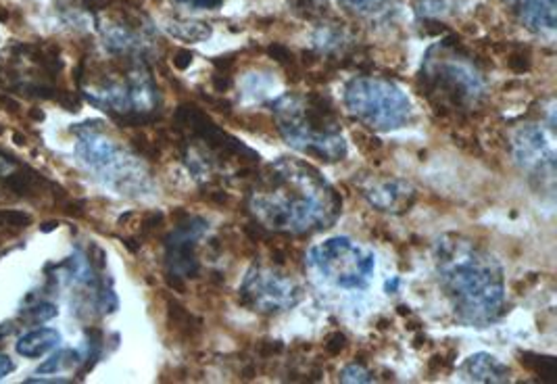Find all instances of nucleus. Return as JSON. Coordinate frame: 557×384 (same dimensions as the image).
Masks as SVG:
<instances>
[{
	"mask_svg": "<svg viewBox=\"0 0 557 384\" xmlns=\"http://www.w3.org/2000/svg\"><path fill=\"white\" fill-rule=\"evenodd\" d=\"M168 322L171 328H176V332L184 334L186 339H192V336L201 332V320H197L195 315L174 299L168 301Z\"/></svg>",
	"mask_w": 557,
	"mask_h": 384,
	"instance_id": "obj_12",
	"label": "nucleus"
},
{
	"mask_svg": "<svg viewBox=\"0 0 557 384\" xmlns=\"http://www.w3.org/2000/svg\"><path fill=\"white\" fill-rule=\"evenodd\" d=\"M456 0H416V13L422 19H437L453 13Z\"/></svg>",
	"mask_w": 557,
	"mask_h": 384,
	"instance_id": "obj_16",
	"label": "nucleus"
},
{
	"mask_svg": "<svg viewBox=\"0 0 557 384\" xmlns=\"http://www.w3.org/2000/svg\"><path fill=\"white\" fill-rule=\"evenodd\" d=\"M347 345H349V341H347L345 334H342V332H332L326 339L324 349H326L330 355H341L347 349Z\"/></svg>",
	"mask_w": 557,
	"mask_h": 384,
	"instance_id": "obj_22",
	"label": "nucleus"
},
{
	"mask_svg": "<svg viewBox=\"0 0 557 384\" xmlns=\"http://www.w3.org/2000/svg\"><path fill=\"white\" fill-rule=\"evenodd\" d=\"M278 128L288 144L324 161H341L347 155L345 140L339 134V115L326 94L284 96L276 105Z\"/></svg>",
	"mask_w": 557,
	"mask_h": 384,
	"instance_id": "obj_2",
	"label": "nucleus"
},
{
	"mask_svg": "<svg viewBox=\"0 0 557 384\" xmlns=\"http://www.w3.org/2000/svg\"><path fill=\"white\" fill-rule=\"evenodd\" d=\"M467 262L443 259V284L456 312L470 322L493 320L504 301L501 267L493 257L467 255Z\"/></svg>",
	"mask_w": 557,
	"mask_h": 384,
	"instance_id": "obj_3",
	"label": "nucleus"
},
{
	"mask_svg": "<svg viewBox=\"0 0 557 384\" xmlns=\"http://www.w3.org/2000/svg\"><path fill=\"white\" fill-rule=\"evenodd\" d=\"M520 363L526 370H531L533 374L541 376L543 380H553L557 374L555 360L545 358V355H534V353H520Z\"/></svg>",
	"mask_w": 557,
	"mask_h": 384,
	"instance_id": "obj_15",
	"label": "nucleus"
},
{
	"mask_svg": "<svg viewBox=\"0 0 557 384\" xmlns=\"http://www.w3.org/2000/svg\"><path fill=\"white\" fill-rule=\"evenodd\" d=\"M507 65H510L515 73L528 72V67H531V53L524 51V48H515L514 53H510V57H507Z\"/></svg>",
	"mask_w": 557,
	"mask_h": 384,
	"instance_id": "obj_18",
	"label": "nucleus"
},
{
	"mask_svg": "<svg viewBox=\"0 0 557 384\" xmlns=\"http://www.w3.org/2000/svg\"><path fill=\"white\" fill-rule=\"evenodd\" d=\"M171 36L186 40V43H201V40L211 36V27L205 22H188V19H180V22H171L168 25Z\"/></svg>",
	"mask_w": 557,
	"mask_h": 384,
	"instance_id": "obj_13",
	"label": "nucleus"
},
{
	"mask_svg": "<svg viewBox=\"0 0 557 384\" xmlns=\"http://www.w3.org/2000/svg\"><path fill=\"white\" fill-rule=\"evenodd\" d=\"M84 361V355L73 351V349H61L54 355H51L43 366L38 368V374H57V372H65V370H72L73 366H78V363Z\"/></svg>",
	"mask_w": 557,
	"mask_h": 384,
	"instance_id": "obj_14",
	"label": "nucleus"
},
{
	"mask_svg": "<svg viewBox=\"0 0 557 384\" xmlns=\"http://www.w3.org/2000/svg\"><path fill=\"white\" fill-rule=\"evenodd\" d=\"M205 230H207L205 219L186 214L176 224V230L165 240V264H168V283L171 288L184 291L182 280L197 276L198 264L195 246Z\"/></svg>",
	"mask_w": 557,
	"mask_h": 384,
	"instance_id": "obj_6",
	"label": "nucleus"
},
{
	"mask_svg": "<svg viewBox=\"0 0 557 384\" xmlns=\"http://www.w3.org/2000/svg\"><path fill=\"white\" fill-rule=\"evenodd\" d=\"M466 380L474 382H507L510 380V368H505L497 358L486 353H478L467 358L462 366Z\"/></svg>",
	"mask_w": 557,
	"mask_h": 384,
	"instance_id": "obj_9",
	"label": "nucleus"
},
{
	"mask_svg": "<svg viewBox=\"0 0 557 384\" xmlns=\"http://www.w3.org/2000/svg\"><path fill=\"white\" fill-rule=\"evenodd\" d=\"M267 54L276 61V63L284 65V67H297V61H294V54L288 51L286 46L282 44H272L270 48H267Z\"/></svg>",
	"mask_w": 557,
	"mask_h": 384,
	"instance_id": "obj_21",
	"label": "nucleus"
},
{
	"mask_svg": "<svg viewBox=\"0 0 557 384\" xmlns=\"http://www.w3.org/2000/svg\"><path fill=\"white\" fill-rule=\"evenodd\" d=\"M341 380L342 382H370V380H374V379H371V374L368 372V370H363L361 366H357V361H355V363H351V366H347L345 370H342Z\"/></svg>",
	"mask_w": 557,
	"mask_h": 384,
	"instance_id": "obj_20",
	"label": "nucleus"
},
{
	"mask_svg": "<svg viewBox=\"0 0 557 384\" xmlns=\"http://www.w3.org/2000/svg\"><path fill=\"white\" fill-rule=\"evenodd\" d=\"M61 72L63 59L57 44H13L0 53V91L57 101L70 111H80L75 92L59 86Z\"/></svg>",
	"mask_w": 557,
	"mask_h": 384,
	"instance_id": "obj_1",
	"label": "nucleus"
},
{
	"mask_svg": "<svg viewBox=\"0 0 557 384\" xmlns=\"http://www.w3.org/2000/svg\"><path fill=\"white\" fill-rule=\"evenodd\" d=\"M345 102L349 111L368 128L397 130L409 120V101L395 84L384 80H351Z\"/></svg>",
	"mask_w": 557,
	"mask_h": 384,
	"instance_id": "obj_4",
	"label": "nucleus"
},
{
	"mask_svg": "<svg viewBox=\"0 0 557 384\" xmlns=\"http://www.w3.org/2000/svg\"><path fill=\"white\" fill-rule=\"evenodd\" d=\"M13 370H15V363L9 358V355L0 353V380L5 379V376H9Z\"/></svg>",
	"mask_w": 557,
	"mask_h": 384,
	"instance_id": "obj_26",
	"label": "nucleus"
},
{
	"mask_svg": "<svg viewBox=\"0 0 557 384\" xmlns=\"http://www.w3.org/2000/svg\"><path fill=\"white\" fill-rule=\"evenodd\" d=\"M282 349H284V345L278 341H261L259 347H257V353L261 355V358H274V355L282 353Z\"/></svg>",
	"mask_w": 557,
	"mask_h": 384,
	"instance_id": "obj_23",
	"label": "nucleus"
},
{
	"mask_svg": "<svg viewBox=\"0 0 557 384\" xmlns=\"http://www.w3.org/2000/svg\"><path fill=\"white\" fill-rule=\"evenodd\" d=\"M312 259L328 280L342 288H366L374 270V257L347 238L315 246Z\"/></svg>",
	"mask_w": 557,
	"mask_h": 384,
	"instance_id": "obj_5",
	"label": "nucleus"
},
{
	"mask_svg": "<svg viewBox=\"0 0 557 384\" xmlns=\"http://www.w3.org/2000/svg\"><path fill=\"white\" fill-rule=\"evenodd\" d=\"M349 13H357V15H374L380 13L389 0H339Z\"/></svg>",
	"mask_w": 557,
	"mask_h": 384,
	"instance_id": "obj_17",
	"label": "nucleus"
},
{
	"mask_svg": "<svg viewBox=\"0 0 557 384\" xmlns=\"http://www.w3.org/2000/svg\"><path fill=\"white\" fill-rule=\"evenodd\" d=\"M30 118H32V120H36V121H43V120H44V113H43V111H32V113H30Z\"/></svg>",
	"mask_w": 557,
	"mask_h": 384,
	"instance_id": "obj_28",
	"label": "nucleus"
},
{
	"mask_svg": "<svg viewBox=\"0 0 557 384\" xmlns=\"http://www.w3.org/2000/svg\"><path fill=\"white\" fill-rule=\"evenodd\" d=\"M11 332H13L11 322H5V324H0V341H5Z\"/></svg>",
	"mask_w": 557,
	"mask_h": 384,
	"instance_id": "obj_27",
	"label": "nucleus"
},
{
	"mask_svg": "<svg viewBox=\"0 0 557 384\" xmlns=\"http://www.w3.org/2000/svg\"><path fill=\"white\" fill-rule=\"evenodd\" d=\"M192 63V54H190V51H176L174 53V65L178 67V70H186V67H188Z\"/></svg>",
	"mask_w": 557,
	"mask_h": 384,
	"instance_id": "obj_25",
	"label": "nucleus"
},
{
	"mask_svg": "<svg viewBox=\"0 0 557 384\" xmlns=\"http://www.w3.org/2000/svg\"><path fill=\"white\" fill-rule=\"evenodd\" d=\"M61 342V334L54 331V328H36V331H30L24 334L22 339L17 341V353L22 358H43V355L51 353L53 349H57Z\"/></svg>",
	"mask_w": 557,
	"mask_h": 384,
	"instance_id": "obj_10",
	"label": "nucleus"
},
{
	"mask_svg": "<svg viewBox=\"0 0 557 384\" xmlns=\"http://www.w3.org/2000/svg\"><path fill=\"white\" fill-rule=\"evenodd\" d=\"M178 3L195 6V9H217L224 0H178Z\"/></svg>",
	"mask_w": 557,
	"mask_h": 384,
	"instance_id": "obj_24",
	"label": "nucleus"
},
{
	"mask_svg": "<svg viewBox=\"0 0 557 384\" xmlns=\"http://www.w3.org/2000/svg\"><path fill=\"white\" fill-rule=\"evenodd\" d=\"M123 3H126V5H132V6H140V5H142V0H123Z\"/></svg>",
	"mask_w": 557,
	"mask_h": 384,
	"instance_id": "obj_29",
	"label": "nucleus"
},
{
	"mask_svg": "<svg viewBox=\"0 0 557 384\" xmlns=\"http://www.w3.org/2000/svg\"><path fill=\"white\" fill-rule=\"evenodd\" d=\"M505 3L534 32L555 27V0H505Z\"/></svg>",
	"mask_w": 557,
	"mask_h": 384,
	"instance_id": "obj_8",
	"label": "nucleus"
},
{
	"mask_svg": "<svg viewBox=\"0 0 557 384\" xmlns=\"http://www.w3.org/2000/svg\"><path fill=\"white\" fill-rule=\"evenodd\" d=\"M243 297L246 303L255 307V312L278 313L297 305L303 299V291L280 274L253 270L243 284Z\"/></svg>",
	"mask_w": 557,
	"mask_h": 384,
	"instance_id": "obj_7",
	"label": "nucleus"
},
{
	"mask_svg": "<svg viewBox=\"0 0 557 384\" xmlns=\"http://www.w3.org/2000/svg\"><path fill=\"white\" fill-rule=\"evenodd\" d=\"M288 3H293L294 9H297L301 15H305V17L320 15L322 9L326 6V0H288Z\"/></svg>",
	"mask_w": 557,
	"mask_h": 384,
	"instance_id": "obj_19",
	"label": "nucleus"
},
{
	"mask_svg": "<svg viewBox=\"0 0 557 384\" xmlns=\"http://www.w3.org/2000/svg\"><path fill=\"white\" fill-rule=\"evenodd\" d=\"M57 305L46 299H40L36 293H32L30 297L24 301L22 310H19V318L27 322V324H43V322L57 318Z\"/></svg>",
	"mask_w": 557,
	"mask_h": 384,
	"instance_id": "obj_11",
	"label": "nucleus"
}]
</instances>
